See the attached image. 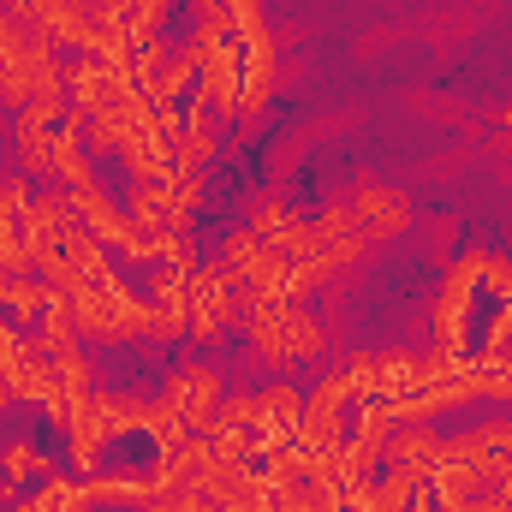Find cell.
<instances>
[{"instance_id":"f1b7e54d","label":"cell","mask_w":512,"mask_h":512,"mask_svg":"<svg viewBox=\"0 0 512 512\" xmlns=\"http://www.w3.org/2000/svg\"><path fill=\"white\" fill-rule=\"evenodd\" d=\"M137 512H179V495H149Z\"/></svg>"},{"instance_id":"6da1fadb","label":"cell","mask_w":512,"mask_h":512,"mask_svg":"<svg viewBox=\"0 0 512 512\" xmlns=\"http://www.w3.org/2000/svg\"><path fill=\"white\" fill-rule=\"evenodd\" d=\"M48 96H66V72H60V54L54 42L18 12V0L0 12V108H30V102H48Z\"/></svg>"},{"instance_id":"9a60e30c","label":"cell","mask_w":512,"mask_h":512,"mask_svg":"<svg viewBox=\"0 0 512 512\" xmlns=\"http://www.w3.org/2000/svg\"><path fill=\"white\" fill-rule=\"evenodd\" d=\"M18 12H24L48 42H66V48L96 54V30H90V18H84L72 0H18Z\"/></svg>"},{"instance_id":"f546056e","label":"cell","mask_w":512,"mask_h":512,"mask_svg":"<svg viewBox=\"0 0 512 512\" xmlns=\"http://www.w3.org/2000/svg\"><path fill=\"white\" fill-rule=\"evenodd\" d=\"M12 346V322H6V310H0V352Z\"/></svg>"},{"instance_id":"44dd1931","label":"cell","mask_w":512,"mask_h":512,"mask_svg":"<svg viewBox=\"0 0 512 512\" xmlns=\"http://www.w3.org/2000/svg\"><path fill=\"white\" fill-rule=\"evenodd\" d=\"M84 495H90V507H143L155 489H149V477L120 471V477H84Z\"/></svg>"},{"instance_id":"4dcf8cb0","label":"cell","mask_w":512,"mask_h":512,"mask_svg":"<svg viewBox=\"0 0 512 512\" xmlns=\"http://www.w3.org/2000/svg\"><path fill=\"white\" fill-rule=\"evenodd\" d=\"M6 495H12V489H6V483H0V501H6Z\"/></svg>"},{"instance_id":"8992f818","label":"cell","mask_w":512,"mask_h":512,"mask_svg":"<svg viewBox=\"0 0 512 512\" xmlns=\"http://www.w3.org/2000/svg\"><path fill=\"white\" fill-rule=\"evenodd\" d=\"M72 209H78V227L96 233L102 251H120V256H131V262H149V233L131 221L126 209L108 203L102 185H78V191H72Z\"/></svg>"},{"instance_id":"8fae6325","label":"cell","mask_w":512,"mask_h":512,"mask_svg":"<svg viewBox=\"0 0 512 512\" xmlns=\"http://www.w3.org/2000/svg\"><path fill=\"white\" fill-rule=\"evenodd\" d=\"M114 441V423H108V393H78L72 399V417H66V447H72V465L84 477H96V459L102 447Z\"/></svg>"},{"instance_id":"83f0119b","label":"cell","mask_w":512,"mask_h":512,"mask_svg":"<svg viewBox=\"0 0 512 512\" xmlns=\"http://www.w3.org/2000/svg\"><path fill=\"white\" fill-rule=\"evenodd\" d=\"M221 512H268V489L262 495H245V501H227Z\"/></svg>"},{"instance_id":"d4e9b609","label":"cell","mask_w":512,"mask_h":512,"mask_svg":"<svg viewBox=\"0 0 512 512\" xmlns=\"http://www.w3.org/2000/svg\"><path fill=\"white\" fill-rule=\"evenodd\" d=\"M36 262L24 251V215H0V280H24Z\"/></svg>"},{"instance_id":"cb8c5ba5","label":"cell","mask_w":512,"mask_h":512,"mask_svg":"<svg viewBox=\"0 0 512 512\" xmlns=\"http://www.w3.org/2000/svg\"><path fill=\"white\" fill-rule=\"evenodd\" d=\"M84 507H90L84 483H66L60 471H54V477H42V489H36L30 501H18V512H84Z\"/></svg>"},{"instance_id":"ac0fdd59","label":"cell","mask_w":512,"mask_h":512,"mask_svg":"<svg viewBox=\"0 0 512 512\" xmlns=\"http://www.w3.org/2000/svg\"><path fill=\"white\" fill-rule=\"evenodd\" d=\"M72 227H78V209H72V191H66V185L30 197V209H24V239H66Z\"/></svg>"},{"instance_id":"603a6c76","label":"cell","mask_w":512,"mask_h":512,"mask_svg":"<svg viewBox=\"0 0 512 512\" xmlns=\"http://www.w3.org/2000/svg\"><path fill=\"white\" fill-rule=\"evenodd\" d=\"M0 310H6V322H18V328H30V322H42V310H48V286L42 280H0Z\"/></svg>"},{"instance_id":"e0dca14e","label":"cell","mask_w":512,"mask_h":512,"mask_svg":"<svg viewBox=\"0 0 512 512\" xmlns=\"http://www.w3.org/2000/svg\"><path fill=\"white\" fill-rule=\"evenodd\" d=\"M215 161V114H209V102H191V114L179 120L173 131V167H209Z\"/></svg>"},{"instance_id":"9c48e42d","label":"cell","mask_w":512,"mask_h":512,"mask_svg":"<svg viewBox=\"0 0 512 512\" xmlns=\"http://www.w3.org/2000/svg\"><path fill=\"white\" fill-rule=\"evenodd\" d=\"M167 393L179 399L191 435H215V423H221V399H227V387H221V376H215V364H179V370L167 376Z\"/></svg>"},{"instance_id":"ffe728a7","label":"cell","mask_w":512,"mask_h":512,"mask_svg":"<svg viewBox=\"0 0 512 512\" xmlns=\"http://www.w3.org/2000/svg\"><path fill=\"white\" fill-rule=\"evenodd\" d=\"M42 477H54V459L42 447H30V441H6L0 447V483L12 495H24V483H42Z\"/></svg>"},{"instance_id":"4fadbf2b","label":"cell","mask_w":512,"mask_h":512,"mask_svg":"<svg viewBox=\"0 0 512 512\" xmlns=\"http://www.w3.org/2000/svg\"><path fill=\"white\" fill-rule=\"evenodd\" d=\"M66 96H48V102H30L24 114H18V137H12V149H18V167L24 173H48V155H54V131L66 120Z\"/></svg>"},{"instance_id":"3957f363","label":"cell","mask_w":512,"mask_h":512,"mask_svg":"<svg viewBox=\"0 0 512 512\" xmlns=\"http://www.w3.org/2000/svg\"><path fill=\"white\" fill-rule=\"evenodd\" d=\"M66 304H72L78 334H96V340H143L149 334V304L114 274L90 280V286H72Z\"/></svg>"},{"instance_id":"2e32d148","label":"cell","mask_w":512,"mask_h":512,"mask_svg":"<svg viewBox=\"0 0 512 512\" xmlns=\"http://www.w3.org/2000/svg\"><path fill=\"white\" fill-rule=\"evenodd\" d=\"M78 131H84V114L78 108H66V120L54 131V155H48V173L66 185V191H78V185H96V173H90V161H84V143H78Z\"/></svg>"},{"instance_id":"277c9868","label":"cell","mask_w":512,"mask_h":512,"mask_svg":"<svg viewBox=\"0 0 512 512\" xmlns=\"http://www.w3.org/2000/svg\"><path fill=\"white\" fill-rule=\"evenodd\" d=\"M197 197H203V173H197V167H173L167 179H149V185L131 191L126 215L143 233H191Z\"/></svg>"},{"instance_id":"ba28073f","label":"cell","mask_w":512,"mask_h":512,"mask_svg":"<svg viewBox=\"0 0 512 512\" xmlns=\"http://www.w3.org/2000/svg\"><path fill=\"white\" fill-rule=\"evenodd\" d=\"M346 197H352V215H358V227H364V239L370 245H382L393 233H405L411 227V197L399 191V185H382V179H352L346 185Z\"/></svg>"},{"instance_id":"5b68a950","label":"cell","mask_w":512,"mask_h":512,"mask_svg":"<svg viewBox=\"0 0 512 512\" xmlns=\"http://www.w3.org/2000/svg\"><path fill=\"white\" fill-rule=\"evenodd\" d=\"M352 411H358L352 382H346V376H328V382L304 399L292 441H298L304 453H334V447H346V435H352Z\"/></svg>"},{"instance_id":"d6986e66","label":"cell","mask_w":512,"mask_h":512,"mask_svg":"<svg viewBox=\"0 0 512 512\" xmlns=\"http://www.w3.org/2000/svg\"><path fill=\"white\" fill-rule=\"evenodd\" d=\"M298 411H304V393L292 382H274L262 393V429H256V441L262 447H274V441H292V429H298ZM262 459V453H256Z\"/></svg>"},{"instance_id":"7402d4cb","label":"cell","mask_w":512,"mask_h":512,"mask_svg":"<svg viewBox=\"0 0 512 512\" xmlns=\"http://www.w3.org/2000/svg\"><path fill=\"white\" fill-rule=\"evenodd\" d=\"M435 453H441V441L423 423H399L387 435V465H423V471H435Z\"/></svg>"},{"instance_id":"5bb4252c","label":"cell","mask_w":512,"mask_h":512,"mask_svg":"<svg viewBox=\"0 0 512 512\" xmlns=\"http://www.w3.org/2000/svg\"><path fill=\"white\" fill-rule=\"evenodd\" d=\"M0 376H6V387L18 393V399H54V393H66L60 387V376H54V364L42 358V346L36 340H12L6 352H0Z\"/></svg>"},{"instance_id":"7c38bea8","label":"cell","mask_w":512,"mask_h":512,"mask_svg":"<svg viewBox=\"0 0 512 512\" xmlns=\"http://www.w3.org/2000/svg\"><path fill=\"white\" fill-rule=\"evenodd\" d=\"M191 328V268H155L149 280V340H179Z\"/></svg>"},{"instance_id":"30bf717a","label":"cell","mask_w":512,"mask_h":512,"mask_svg":"<svg viewBox=\"0 0 512 512\" xmlns=\"http://www.w3.org/2000/svg\"><path fill=\"white\" fill-rule=\"evenodd\" d=\"M239 96H245V48L209 42L197 72V102H209V114H239Z\"/></svg>"},{"instance_id":"7a4b0ae2","label":"cell","mask_w":512,"mask_h":512,"mask_svg":"<svg viewBox=\"0 0 512 512\" xmlns=\"http://www.w3.org/2000/svg\"><path fill=\"white\" fill-rule=\"evenodd\" d=\"M245 334H251V346L268 364H298V358L310 364V358L328 352L322 322L304 304H292V298H256V304H245Z\"/></svg>"},{"instance_id":"4316f807","label":"cell","mask_w":512,"mask_h":512,"mask_svg":"<svg viewBox=\"0 0 512 512\" xmlns=\"http://www.w3.org/2000/svg\"><path fill=\"white\" fill-rule=\"evenodd\" d=\"M286 221H292V215L280 209V197H256V203H251V233H256V239H268V245H274V239L286 233Z\"/></svg>"},{"instance_id":"484cf974","label":"cell","mask_w":512,"mask_h":512,"mask_svg":"<svg viewBox=\"0 0 512 512\" xmlns=\"http://www.w3.org/2000/svg\"><path fill=\"white\" fill-rule=\"evenodd\" d=\"M215 429H245V435H256V429H262V393H227ZM256 447H262V441H256Z\"/></svg>"},{"instance_id":"52a82bcc","label":"cell","mask_w":512,"mask_h":512,"mask_svg":"<svg viewBox=\"0 0 512 512\" xmlns=\"http://www.w3.org/2000/svg\"><path fill=\"white\" fill-rule=\"evenodd\" d=\"M239 316V280L227 274V262L215 268H191V334L209 346L227 334V322Z\"/></svg>"}]
</instances>
